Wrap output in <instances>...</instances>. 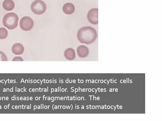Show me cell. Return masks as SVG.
I'll use <instances>...</instances> for the list:
<instances>
[{
  "instance_id": "obj_1",
  "label": "cell",
  "mask_w": 162,
  "mask_h": 121,
  "mask_svg": "<svg viewBox=\"0 0 162 121\" xmlns=\"http://www.w3.org/2000/svg\"><path fill=\"white\" fill-rule=\"evenodd\" d=\"M97 32L94 28L90 26H85L79 29L77 37L81 43L89 44L93 43L97 37Z\"/></svg>"
},
{
  "instance_id": "obj_2",
  "label": "cell",
  "mask_w": 162,
  "mask_h": 121,
  "mask_svg": "<svg viewBox=\"0 0 162 121\" xmlns=\"http://www.w3.org/2000/svg\"><path fill=\"white\" fill-rule=\"evenodd\" d=\"M18 21V16L14 12H10L5 15L2 23L9 29L13 30L17 27Z\"/></svg>"
},
{
  "instance_id": "obj_3",
  "label": "cell",
  "mask_w": 162,
  "mask_h": 121,
  "mask_svg": "<svg viewBox=\"0 0 162 121\" xmlns=\"http://www.w3.org/2000/svg\"><path fill=\"white\" fill-rule=\"evenodd\" d=\"M31 9L34 14L40 15L45 12L47 7L45 3L42 0H36L32 3Z\"/></svg>"
},
{
  "instance_id": "obj_4",
  "label": "cell",
  "mask_w": 162,
  "mask_h": 121,
  "mask_svg": "<svg viewBox=\"0 0 162 121\" xmlns=\"http://www.w3.org/2000/svg\"><path fill=\"white\" fill-rule=\"evenodd\" d=\"M34 22L33 19L28 16H25L21 19L20 26L21 29L24 31L31 30L33 27Z\"/></svg>"
},
{
  "instance_id": "obj_5",
  "label": "cell",
  "mask_w": 162,
  "mask_h": 121,
  "mask_svg": "<svg viewBox=\"0 0 162 121\" xmlns=\"http://www.w3.org/2000/svg\"><path fill=\"white\" fill-rule=\"evenodd\" d=\"M98 9L97 8L91 9L89 11L87 14V19L89 22L94 25L98 23Z\"/></svg>"
},
{
  "instance_id": "obj_6",
  "label": "cell",
  "mask_w": 162,
  "mask_h": 121,
  "mask_svg": "<svg viewBox=\"0 0 162 121\" xmlns=\"http://www.w3.org/2000/svg\"><path fill=\"white\" fill-rule=\"evenodd\" d=\"M78 56L81 58H85L87 57L89 54L88 48L85 45L79 46L77 49Z\"/></svg>"
},
{
  "instance_id": "obj_7",
  "label": "cell",
  "mask_w": 162,
  "mask_h": 121,
  "mask_svg": "<svg viewBox=\"0 0 162 121\" xmlns=\"http://www.w3.org/2000/svg\"><path fill=\"white\" fill-rule=\"evenodd\" d=\"M24 50L23 45L20 43H16L12 47V52L16 55H21L23 53Z\"/></svg>"
},
{
  "instance_id": "obj_8",
  "label": "cell",
  "mask_w": 162,
  "mask_h": 121,
  "mask_svg": "<svg viewBox=\"0 0 162 121\" xmlns=\"http://www.w3.org/2000/svg\"><path fill=\"white\" fill-rule=\"evenodd\" d=\"M63 11L67 15H71L75 12V6L71 3H67L63 5Z\"/></svg>"
},
{
  "instance_id": "obj_9",
  "label": "cell",
  "mask_w": 162,
  "mask_h": 121,
  "mask_svg": "<svg viewBox=\"0 0 162 121\" xmlns=\"http://www.w3.org/2000/svg\"><path fill=\"white\" fill-rule=\"evenodd\" d=\"M65 58L70 60H74L76 57V53L75 50L71 48L67 49L64 52Z\"/></svg>"
},
{
  "instance_id": "obj_10",
  "label": "cell",
  "mask_w": 162,
  "mask_h": 121,
  "mask_svg": "<svg viewBox=\"0 0 162 121\" xmlns=\"http://www.w3.org/2000/svg\"><path fill=\"white\" fill-rule=\"evenodd\" d=\"M15 3L12 0H5L3 2L2 6L5 10L11 11L15 8Z\"/></svg>"
},
{
  "instance_id": "obj_11",
  "label": "cell",
  "mask_w": 162,
  "mask_h": 121,
  "mask_svg": "<svg viewBox=\"0 0 162 121\" xmlns=\"http://www.w3.org/2000/svg\"><path fill=\"white\" fill-rule=\"evenodd\" d=\"M8 31L5 28H0V39H5L8 36Z\"/></svg>"
},
{
  "instance_id": "obj_12",
  "label": "cell",
  "mask_w": 162,
  "mask_h": 121,
  "mask_svg": "<svg viewBox=\"0 0 162 121\" xmlns=\"http://www.w3.org/2000/svg\"><path fill=\"white\" fill-rule=\"evenodd\" d=\"M8 58L7 56L4 53L0 51V61H7Z\"/></svg>"
},
{
  "instance_id": "obj_13",
  "label": "cell",
  "mask_w": 162,
  "mask_h": 121,
  "mask_svg": "<svg viewBox=\"0 0 162 121\" xmlns=\"http://www.w3.org/2000/svg\"><path fill=\"white\" fill-rule=\"evenodd\" d=\"M23 58H21L20 57H14L13 60V61H23Z\"/></svg>"
}]
</instances>
